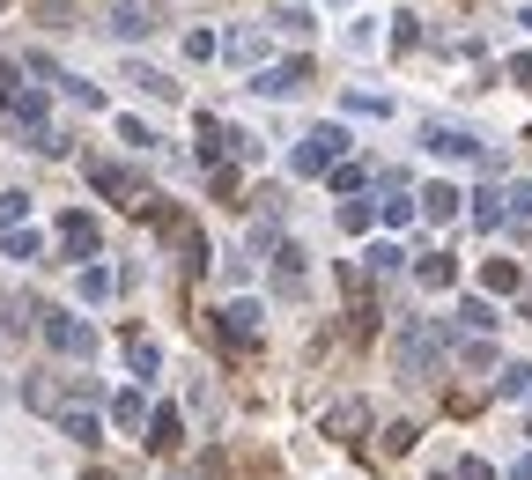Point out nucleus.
<instances>
[{"label":"nucleus","instance_id":"f3484780","mask_svg":"<svg viewBox=\"0 0 532 480\" xmlns=\"http://www.w3.org/2000/svg\"><path fill=\"white\" fill-rule=\"evenodd\" d=\"M459 318L473 325V333H488V325H496V303H488V296H466V303H459Z\"/></svg>","mask_w":532,"mask_h":480},{"label":"nucleus","instance_id":"393cba45","mask_svg":"<svg viewBox=\"0 0 532 480\" xmlns=\"http://www.w3.org/2000/svg\"><path fill=\"white\" fill-rule=\"evenodd\" d=\"M422 281L429 288H451V259H422Z\"/></svg>","mask_w":532,"mask_h":480},{"label":"nucleus","instance_id":"0eeeda50","mask_svg":"<svg viewBox=\"0 0 532 480\" xmlns=\"http://www.w3.org/2000/svg\"><path fill=\"white\" fill-rule=\"evenodd\" d=\"M148 451H178V407H156V414H148Z\"/></svg>","mask_w":532,"mask_h":480},{"label":"nucleus","instance_id":"c85d7f7f","mask_svg":"<svg viewBox=\"0 0 532 480\" xmlns=\"http://www.w3.org/2000/svg\"><path fill=\"white\" fill-rule=\"evenodd\" d=\"M518 23H525V30H532V8H525V15H518Z\"/></svg>","mask_w":532,"mask_h":480},{"label":"nucleus","instance_id":"6e6552de","mask_svg":"<svg viewBox=\"0 0 532 480\" xmlns=\"http://www.w3.org/2000/svg\"><path fill=\"white\" fill-rule=\"evenodd\" d=\"M222 333L230 340H259V303H230V311H222Z\"/></svg>","mask_w":532,"mask_h":480},{"label":"nucleus","instance_id":"20e7f679","mask_svg":"<svg viewBox=\"0 0 532 480\" xmlns=\"http://www.w3.org/2000/svg\"><path fill=\"white\" fill-rule=\"evenodd\" d=\"M429 355L444 362V333H436V325H407V333H399V370L422 377V370H429Z\"/></svg>","mask_w":532,"mask_h":480},{"label":"nucleus","instance_id":"4468645a","mask_svg":"<svg viewBox=\"0 0 532 480\" xmlns=\"http://www.w3.org/2000/svg\"><path fill=\"white\" fill-rule=\"evenodd\" d=\"M126 362H133V370H156V362H163V348H156V340H141V333H126Z\"/></svg>","mask_w":532,"mask_h":480},{"label":"nucleus","instance_id":"2eb2a0df","mask_svg":"<svg viewBox=\"0 0 532 480\" xmlns=\"http://www.w3.org/2000/svg\"><path fill=\"white\" fill-rule=\"evenodd\" d=\"M141 414H148L141 392H119V399H111V421H119V429H141Z\"/></svg>","mask_w":532,"mask_h":480},{"label":"nucleus","instance_id":"7ed1b4c3","mask_svg":"<svg viewBox=\"0 0 532 480\" xmlns=\"http://www.w3.org/2000/svg\"><path fill=\"white\" fill-rule=\"evenodd\" d=\"M414 215H422L429 229H444V222H459V215H466V192L451 185V178H436V185L414 192Z\"/></svg>","mask_w":532,"mask_h":480},{"label":"nucleus","instance_id":"aec40b11","mask_svg":"<svg viewBox=\"0 0 532 480\" xmlns=\"http://www.w3.org/2000/svg\"><path fill=\"white\" fill-rule=\"evenodd\" d=\"M503 200H510V207H503V215H518V222H532V178H518V185H510V192H503Z\"/></svg>","mask_w":532,"mask_h":480},{"label":"nucleus","instance_id":"dca6fc26","mask_svg":"<svg viewBox=\"0 0 532 480\" xmlns=\"http://www.w3.org/2000/svg\"><path fill=\"white\" fill-rule=\"evenodd\" d=\"M230 60L259 67V60H266V37H259V30H237V37H230Z\"/></svg>","mask_w":532,"mask_h":480},{"label":"nucleus","instance_id":"a211bd4d","mask_svg":"<svg viewBox=\"0 0 532 480\" xmlns=\"http://www.w3.org/2000/svg\"><path fill=\"white\" fill-rule=\"evenodd\" d=\"M370 274H399V266H407V252H399V244H370Z\"/></svg>","mask_w":532,"mask_h":480},{"label":"nucleus","instance_id":"4be33fe9","mask_svg":"<svg viewBox=\"0 0 532 480\" xmlns=\"http://www.w3.org/2000/svg\"><path fill=\"white\" fill-rule=\"evenodd\" d=\"M473 222H481V229H503V200H496V192H488V200H473Z\"/></svg>","mask_w":532,"mask_h":480},{"label":"nucleus","instance_id":"39448f33","mask_svg":"<svg viewBox=\"0 0 532 480\" xmlns=\"http://www.w3.org/2000/svg\"><path fill=\"white\" fill-rule=\"evenodd\" d=\"M422 141H429V156H444V163H488V148L473 141L466 126H429Z\"/></svg>","mask_w":532,"mask_h":480},{"label":"nucleus","instance_id":"f8f14e48","mask_svg":"<svg viewBox=\"0 0 532 480\" xmlns=\"http://www.w3.org/2000/svg\"><path fill=\"white\" fill-rule=\"evenodd\" d=\"M89 178H97V192H111V200H126V207H133V178H126V170L97 163V170H89Z\"/></svg>","mask_w":532,"mask_h":480},{"label":"nucleus","instance_id":"9b49d317","mask_svg":"<svg viewBox=\"0 0 532 480\" xmlns=\"http://www.w3.org/2000/svg\"><path fill=\"white\" fill-rule=\"evenodd\" d=\"M111 37H148V8L119 0V8H111Z\"/></svg>","mask_w":532,"mask_h":480},{"label":"nucleus","instance_id":"f257e3e1","mask_svg":"<svg viewBox=\"0 0 532 480\" xmlns=\"http://www.w3.org/2000/svg\"><path fill=\"white\" fill-rule=\"evenodd\" d=\"M340 156H348V126H318V133H303L296 141V178H318V170H333Z\"/></svg>","mask_w":532,"mask_h":480},{"label":"nucleus","instance_id":"a878e982","mask_svg":"<svg viewBox=\"0 0 532 480\" xmlns=\"http://www.w3.org/2000/svg\"><path fill=\"white\" fill-rule=\"evenodd\" d=\"M23 207H30L23 192H8V200H0V229H15V222H23Z\"/></svg>","mask_w":532,"mask_h":480},{"label":"nucleus","instance_id":"f03ea898","mask_svg":"<svg viewBox=\"0 0 532 480\" xmlns=\"http://www.w3.org/2000/svg\"><path fill=\"white\" fill-rule=\"evenodd\" d=\"M37 318H45V340L60 355H74V362L97 355V325H89V318H67V311H37Z\"/></svg>","mask_w":532,"mask_h":480},{"label":"nucleus","instance_id":"ddd939ff","mask_svg":"<svg viewBox=\"0 0 532 480\" xmlns=\"http://www.w3.org/2000/svg\"><path fill=\"white\" fill-rule=\"evenodd\" d=\"M496 392H503V399H525V392H532V370H525V362H503V370H496Z\"/></svg>","mask_w":532,"mask_h":480},{"label":"nucleus","instance_id":"9d476101","mask_svg":"<svg viewBox=\"0 0 532 480\" xmlns=\"http://www.w3.org/2000/svg\"><path fill=\"white\" fill-rule=\"evenodd\" d=\"M481 281H488V296H518V281H525V274H518L510 259H488V266H481Z\"/></svg>","mask_w":532,"mask_h":480},{"label":"nucleus","instance_id":"bb28decb","mask_svg":"<svg viewBox=\"0 0 532 480\" xmlns=\"http://www.w3.org/2000/svg\"><path fill=\"white\" fill-rule=\"evenodd\" d=\"M510 74H518V89H532V52H518V60H510Z\"/></svg>","mask_w":532,"mask_h":480},{"label":"nucleus","instance_id":"b1692460","mask_svg":"<svg viewBox=\"0 0 532 480\" xmlns=\"http://www.w3.org/2000/svg\"><path fill=\"white\" fill-rule=\"evenodd\" d=\"M385 222H392V229H407V222H414V200H407V192H399V200H385Z\"/></svg>","mask_w":532,"mask_h":480},{"label":"nucleus","instance_id":"5701e85b","mask_svg":"<svg viewBox=\"0 0 532 480\" xmlns=\"http://www.w3.org/2000/svg\"><path fill=\"white\" fill-rule=\"evenodd\" d=\"M326 185H333V192H355V185H363V170H355V163H333Z\"/></svg>","mask_w":532,"mask_h":480},{"label":"nucleus","instance_id":"cd10ccee","mask_svg":"<svg viewBox=\"0 0 532 480\" xmlns=\"http://www.w3.org/2000/svg\"><path fill=\"white\" fill-rule=\"evenodd\" d=\"M510 480H532V458H525V466H510Z\"/></svg>","mask_w":532,"mask_h":480},{"label":"nucleus","instance_id":"c756f323","mask_svg":"<svg viewBox=\"0 0 532 480\" xmlns=\"http://www.w3.org/2000/svg\"><path fill=\"white\" fill-rule=\"evenodd\" d=\"M436 480H444V473H436Z\"/></svg>","mask_w":532,"mask_h":480},{"label":"nucleus","instance_id":"6ab92c4d","mask_svg":"<svg viewBox=\"0 0 532 480\" xmlns=\"http://www.w3.org/2000/svg\"><path fill=\"white\" fill-rule=\"evenodd\" d=\"M0 252H8V259H37V229H8V237H0Z\"/></svg>","mask_w":532,"mask_h":480},{"label":"nucleus","instance_id":"1a4fd4ad","mask_svg":"<svg viewBox=\"0 0 532 480\" xmlns=\"http://www.w3.org/2000/svg\"><path fill=\"white\" fill-rule=\"evenodd\" d=\"M60 237H67V244H74V252H82V259H89V252H97V222H89V215H82V207H74V215L60 222Z\"/></svg>","mask_w":532,"mask_h":480},{"label":"nucleus","instance_id":"412c9836","mask_svg":"<svg viewBox=\"0 0 532 480\" xmlns=\"http://www.w3.org/2000/svg\"><path fill=\"white\" fill-rule=\"evenodd\" d=\"M82 296H89V303L111 296V274H104V266H82Z\"/></svg>","mask_w":532,"mask_h":480},{"label":"nucleus","instance_id":"423d86ee","mask_svg":"<svg viewBox=\"0 0 532 480\" xmlns=\"http://www.w3.org/2000/svg\"><path fill=\"white\" fill-rule=\"evenodd\" d=\"M303 82V60H289V67H252V89L259 96H289Z\"/></svg>","mask_w":532,"mask_h":480}]
</instances>
